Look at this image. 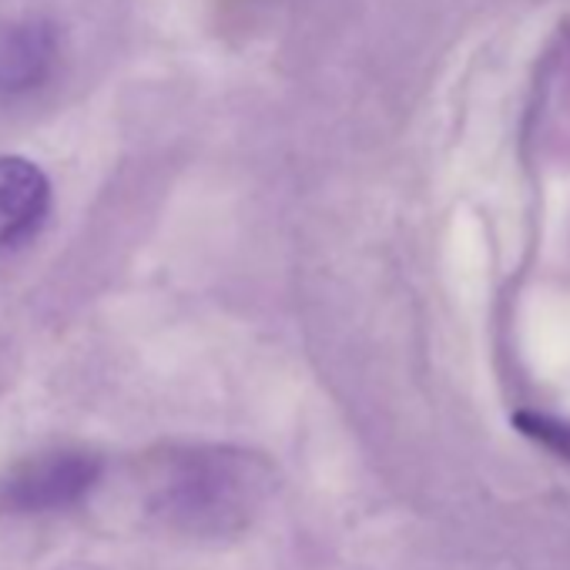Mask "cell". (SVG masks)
<instances>
[{
    "label": "cell",
    "mask_w": 570,
    "mask_h": 570,
    "mask_svg": "<svg viewBox=\"0 0 570 570\" xmlns=\"http://www.w3.org/2000/svg\"><path fill=\"white\" fill-rule=\"evenodd\" d=\"M51 212V181L28 158H0V252L28 245Z\"/></svg>",
    "instance_id": "cell-1"
},
{
    "label": "cell",
    "mask_w": 570,
    "mask_h": 570,
    "mask_svg": "<svg viewBox=\"0 0 570 570\" xmlns=\"http://www.w3.org/2000/svg\"><path fill=\"white\" fill-rule=\"evenodd\" d=\"M58 58L55 35L41 24H21L0 35V95L38 88Z\"/></svg>",
    "instance_id": "cell-3"
},
{
    "label": "cell",
    "mask_w": 570,
    "mask_h": 570,
    "mask_svg": "<svg viewBox=\"0 0 570 570\" xmlns=\"http://www.w3.org/2000/svg\"><path fill=\"white\" fill-rule=\"evenodd\" d=\"M98 476V463L88 453H48L24 463L11 483L8 500L18 510H48L81 497Z\"/></svg>",
    "instance_id": "cell-2"
},
{
    "label": "cell",
    "mask_w": 570,
    "mask_h": 570,
    "mask_svg": "<svg viewBox=\"0 0 570 570\" xmlns=\"http://www.w3.org/2000/svg\"><path fill=\"white\" fill-rule=\"evenodd\" d=\"M517 426H520L527 436H533L537 443H543V446H550L553 453H560V456L570 460V426H567V423L550 420V416L520 413V416H517Z\"/></svg>",
    "instance_id": "cell-4"
}]
</instances>
